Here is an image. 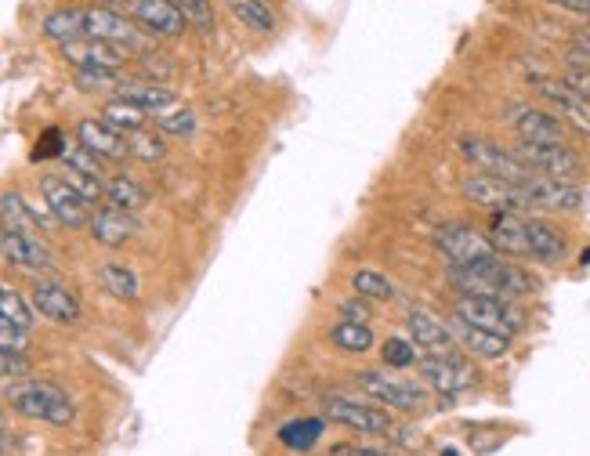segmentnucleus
<instances>
[{"label": "nucleus", "mask_w": 590, "mask_h": 456, "mask_svg": "<svg viewBox=\"0 0 590 456\" xmlns=\"http://www.w3.org/2000/svg\"><path fill=\"white\" fill-rule=\"evenodd\" d=\"M326 428H330L326 417H294L279 428V442L286 449H294V453H308V449L319 446V438L326 435Z\"/></svg>", "instance_id": "28"}, {"label": "nucleus", "mask_w": 590, "mask_h": 456, "mask_svg": "<svg viewBox=\"0 0 590 456\" xmlns=\"http://www.w3.org/2000/svg\"><path fill=\"white\" fill-rule=\"evenodd\" d=\"M435 247H438V254L446 257V265H457V268H471V265H482V261L500 257L493 243H489L486 232H478V228L467 225V221H446V225H438Z\"/></svg>", "instance_id": "7"}, {"label": "nucleus", "mask_w": 590, "mask_h": 456, "mask_svg": "<svg viewBox=\"0 0 590 456\" xmlns=\"http://www.w3.org/2000/svg\"><path fill=\"white\" fill-rule=\"evenodd\" d=\"M355 384L362 388V395L377 406H384L391 413H420L428 406L431 391L424 380H410L402 377L399 370H362L355 373Z\"/></svg>", "instance_id": "3"}, {"label": "nucleus", "mask_w": 590, "mask_h": 456, "mask_svg": "<svg viewBox=\"0 0 590 456\" xmlns=\"http://www.w3.org/2000/svg\"><path fill=\"white\" fill-rule=\"evenodd\" d=\"M457 152L467 167H475L478 174H493V178L514 181V185H525L533 178V171L522 163V156L507 145L493 142L486 134H460L457 138Z\"/></svg>", "instance_id": "4"}, {"label": "nucleus", "mask_w": 590, "mask_h": 456, "mask_svg": "<svg viewBox=\"0 0 590 456\" xmlns=\"http://www.w3.org/2000/svg\"><path fill=\"white\" fill-rule=\"evenodd\" d=\"M337 312H341L344 323H370V301H362V297H355V301H341L337 304Z\"/></svg>", "instance_id": "47"}, {"label": "nucleus", "mask_w": 590, "mask_h": 456, "mask_svg": "<svg viewBox=\"0 0 590 456\" xmlns=\"http://www.w3.org/2000/svg\"><path fill=\"white\" fill-rule=\"evenodd\" d=\"M449 286L457 290V297H525L536 290V279L525 272L518 261H507V257H493V261H482V265L471 268H446Z\"/></svg>", "instance_id": "1"}, {"label": "nucleus", "mask_w": 590, "mask_h": 456, "mask_svg": "<svg viewBox=\"0 0 590 456\" xmlns=\"http://www.w3.org/2000/svg\"><path fill=\"white\" fill-rule=\"evenodd\" d=\"M109 8L124 11L134 26L145 29V33H153V37H181V33L189 29L171 0H116Z\"/></svg>", "instance_id": "14"}, {"label": "nucleus", "mask_w": 590, "mask_h": 456, "mask_svg": "<svg viewBox=\"0 0 590 456\" xmlns=\"http://www.w3.org/2000/svg\"><path fill=\"white\" fill-rule=\"evenodd\" d=\"M341 456H391V453H384V449H373V446H352V449H344Z\"/></svg>", "instance_id": "50"}, {"label": "nucleus", "mask_w": 590, "mask_h": 456, "mask_svg": "<svg viewBox=\"0 0 590 456\" xmlns=\"http://www.w3.org/2000/svg\"><path fill=\"white\" fill-rule=\"evenodd\" d=\"M406 330H410V341L417 344L420 355H435V359H446V355H460V344L449 330L446 319H438L428 308H410L406 312Z\"/></svg>", "instance_id": "15"}, {"label": "nucleus", "mask_w": 590, "mask_h": 456, "mask_svg": "<svg viewBox=\"0 0 590 456\" xmlns=\"http://www.w3.org/2000/svg\"><path fill=\"white\" fill-rule=\"evenodd\" d=\"M98 286H102L109 297H116V301H138V294H142L138 276H134L127 265H116V261L98 265Z\"/></svg>", "instance_id": "33"}, {"label": "nucleus", "mask_w": 590, "mask_h": 456, "mask_svg": "<svg viewBox=\"0 0 590 456\" xmlns=\"http://www.w3.org/2000/svg\"><path fill=\"white\" fill-rule=\"evenodd\" d=\"M73 84L80 87V91H113L116 95V87L124 84L116 73H105V69H77L73 73Z\"/></svg>", "instance_id": "42"}, {"label": "nucleus", "mask_w": 590, "mask_h": 456, "mask_svg": "<svg viewBox=\"0 0 590 456\" xmlns=\"http://www.w3.org/2000/svg\"><path fill=\"white\" fill-rule=\"evenodd\" d=\"M87 15V37L91 40H105V44H116L124 48L127 55H149V40L142 37V29L127 19L124 11L116 8H84Z\"/></svg>", "instance_id": "12"}, {"label": "nucleus", "mask_w": 590, "mask_h": 456, "mask_svg": "<svg viewBox=\"0 0 590 456\" xmlns=\"http://www.w3.org/2000/svg\"><path fill=\"white\" fill-rule=\"evenodd\" d=\"M326 341L344 355H366V352H373L377 337H373L370 323H344L341 319V323H334L326 330Z\"/></svg>", "instance_id": "32"}, {"label": "nucleus", "mask_w": 590, "mask_h": 456, "mask_svg": "<svg viewBox=\"0 0 590 456\" xmlns=\"http://www.w3.org/2000/svg\"><path fill=\"white\" fill-rule=\"evenodd\" d=\"M525 218L529 214H518V210L489 214L486 236L496 247V254L507 257V261H529V225H525Z\"/></svg>", "instance_id": "19"}, {"label": "nucleus", "mask_w": 590, "mask_h": 456, "mask_svg": "<svg viewBox=\"0 0 590 456\" xmlns=\"http://www.w3.org/2000/svg\"><path fill=\"white\" fill-rule=\"evenodd\" d=\"M171 4L181 11L185 26L200 29V33H210V29H214V4H210V0H171Z\"/></svg>", "instance_id": "40"}, {"label": "nucleus", "mask_w": 590, "mask_h": 456, "mask_svg": "<svg viewBox=\"0 0 590 456\" xmlns=\"http://www.w3.org/2000/svg\"><path fill=\"white\" fill-rule=\"evenodd\" d=\"M583 265H590V247H587V254H583Z\"/></svg>", "instance_id": "51"}, {"label": "nucleus", "mask_w": 590, "mask_h": 456, "mask_svg": "<svg viewBox=\"0 0 590 456\" xmlns=\"http://www.w3.org/2000/svg\"><path fill=\"white\" fill-rule=\"evenodd\" d=\"M127 149H131L134 160L142 163H160L163 156H167V138H163L160 131H131L127 134Z\"/></svg>", "instance_id": "37"}, {"label": "nucleus", "mask_w": 590, "mask_h": 456, "mask_svg": "<svg viewBox=\"0 0 590 456\" xmlns=\"http://www.w3.org/2000/svg\"><path fill=\"white\" fill-rule=\"evenodd\" d=\"M533 87H536V95L551 105V113L562 116L572 131H580L590 138V98L587 95H580L576 87L565 84L562 76H558V80H533Z\"/></svg>", "instance_id": "17"}, {"label": "nucleus", "mask_w": 590, "mask_h": 456, "mask_svg": "<svg viewBox=\"0 0 590 456\" xmlns=\"http://www.w3.org/2000/svg\"><path fill=\"white\" fill-rule=\"evenodd\" d=\"M62 163H66V167H77V171H84V174H95V178H102V171H105L102 160H98L95 152H87L80 142H69Z\"/></svg>", "instance_id": "43"}, {"label": "nucleus", "mask_w": 590, "mask_h": 456, "mask_svg": "<svg viewBox=\"0 0 590 456\" xmlns=\"http://www.w3.org/2000/svg\"><path fill=\"white\" fill-rule=\"evenodd\" d=\"M529 210H551V214H569V210L583 207V189L576 181H554V178H533L522 185Z\"/></svg>", "instance_id": "18"}, {"label": "nucleus", "mask_w": 590, "mask_h": 456, "mask_svg": "<svg viewBox=\"0 0 590 456\" xmlns=\"http://www.w3.org/2000/svg\"><path fill=\"white\" fill-rule=\"evenodd\" d=\"M323 417L337 428H348L355 435H366V438H384L395 431V417H391L388 409L377 406L370 399H359V395H323Z\"/></svg>", "instance_id": "5"}, {"label": "nucleus", "mask_w": 590, "mask_h": 456, "mask_svg": "<svg viewBox=\"0 0 590 456\" xmlns=\"http://www.w3.org/2000/svg\"><path fill=\"white\" fill-rule=\"evenodd\" d=\"M453 315L460 323L500 333L507 341H514L525 323L522 312L514 308V301H504V297H453Z\"/></svg>", "instance_id": "6"}, {"label": "nucleus", "mask_w": 590, "mask_h": 456, "mask_svg": "<svg viewBox=\"0 0 590 456\" xmlns=\"http://www.w3.org/2000/svg\"><path fill=\"white\" fill-rule=\"evenodd\" d=\"M352 290L362 301H391V297H399L395 283L384 272H377V268H359L352 276Z\"/></svg>", "instance_id": "35"}, {"label": "nucleus", "mask_w": 590, "mask_h": 456, "mask_svg": "<svg viewBox=\"0 0 590 456\" xmlns=\"http://www.w3.org/2000/svg\"><path fill=\"white\" fill-rule=\"evenodd\" d=\"M381 362H384V370H410V366L420 362V352L410 337H388V341L381 344Z\"/></svg>", "instance_id": "38"}, {"label": "nucleus", "mask_w": 590, "mask_h": 456, "mask_svg": "<svg viewBox=\"0 0 590 456\" xmlns=\"http://www.w3.org/2000/svg\"><path fill=\"white\" fill-rule=\"evenodd\" d=\"M504 124L514 131V138L522 142H551V145H565L569 138V124L562 116L543 109L533 102H507L504 105Z\"/></svg>", "instance_id": "9"}, {"label": "nucleus", "mask_w": 590, "mask_h": 456, "mask_svg": "<svg viewBox=\"0 0 590 456\" xmlns=\"http://www.w3.org/2000/svg\"><path fill=\"white\" fill-rule=\"evenodd\" d=\"M529 225V261H540V265H562L569 257V239L554 221L540 218V214H529L525 218Z\"/></svg>", "instance_id": "23"}, {"label": "nucleus", "mask_w": 590, "mask_h": 456, "mask_svg": "<svg viewBox=\"0 0 590 456\" xmlns=\"http://www.w3.org/2000/svg\"><path fill=\"white\" fill-rule=\"evenodd\" d=\"M0 319L4 323H15L22 330H33L37 323V312H33V304L19 294V290H8V286H0Z\"/></svg>", "instance_id": "36"}, {"label": "nucleus", "mask_w": 590, "mask_h": 456, "mask_svg": "<svg viewBox=\"0 0 590 456\" xmlns=\"http://www.w3.org/2000/svg\"><path fill=\"white\" fill-rule=\"evenodd\" d=\"M225 4H229V11L236 15L239 26L257 33V37H272L279 29L276 11L268 8V0H225Z\"/></svg>", "instance_id": "29"}, {"label": "nucleus", "mask_w": 590, "mask_h": 456, "mask_svg": "<svg viewBox=\"0 0 590 456\" xmlns=\"http://www.w3.org/2000/svg\"><path fill=\"white\" fill-rule=\"evenodd\" d=\"M44 37L58 40V44H73V40L87 37V15L84 8H58L44 15Z\"/></svg>", "instance_id": "31"}, {"label": "nucleus", "mask_w": 590, "mask_h": 456, "mask_svg": "<svg viewBox=\"0 0 590 456\" xmlns=\"http://www.w3.org/2000/svg\"><path fill=\"white\" fill-rule=\"evenodd\" d=\"M565 84L576 87L580 95L590 98V55H580V51H572L569 58H565Z\"/></svg>", "instance_id": "41"}, {"label": "nucleus", "mask_w": 590, "mask_h": 456, "mask_svg": "<svg viewBox=\"0 0 590 456\" xmlns=\"http://www.w3.org/2000/svg\"><path fill=\"white\" fill-rule=\"evenodd\" d=\"M449 330H453V337H457L460 352L471 355V359H482V362L504 359L514 344V341H507V337H500V333H489V330H478V326L460 323L457 315L449 319Z\"/></svg>", "instance_id": "27"}, {"label": "nucleus", "mask_w": 590, "mask_h": 456, "mask_svg": "<svg viewBox=\"0 0 590 456\" xmlns=\"http://www.w3.org/2000/svg\"><path fill=\"white\" fill-rule=\"evenodd\" d=\"M0 228L19 232V236H37V232H51L58 228V221L51 214H40L37 207H29L22 200V192H4L0 196Z\"/></svg>", "instance_id": "24"}, {"label": "nucleus", "mask_w": 590, "mask_h": 456, "mask_svg": "<svg viewBox=\"0 0 590 456\" xmlns=\"http://www.w3.org/2000/svg\"><path fill=\"white\" fill-rule=\"evenodd\" d=\"M0 348H4V352L26 355L29 352V330H22V326L4 323V319H0Z\"/></svg>", "instance_id": "45"}, {"label": "nucleus", "mask_w": 590, "mask_h": 456, "mask_svg": "<svg viewBox=\"0 0 590 456\" xmlns=\"http://www.w3.org/2000/svg\"><path fill=\"white\" fill-rule=\"evenodd\" d=\"M514 152L522 156V163L540 178H554V181H576L583 174V160L580 152L565 145H551V142H522L514 138Z\"/></svg>", "instance_id": "10"}, {"label": "nucleus", "mask_w": 590, "mask_h": 456, "mask_svg": "<svg viewBox=\"0 0 590 456\" xmlns=\"http://www.w3.org/2000/svg\"><path fill=\"white\" fill-rule=\"evenodd\" d=\"M420 380L428 384V391L442 395V399H460L464 391L478 388V370L475 362L460 355H446V359H435V355H420L417 362Z\"/></svg>", "instance_id": "8"}, {"label": "nucleus", "mask_w": 590, "mask_h": 456, "mask_svg": "<svg viewBox=\"0 0 590 456\" xmlns=\"http://www.w3.org/2000/svg\"><path fill=\"white\" fill-rule=\"evenodd\" d=\"M29 304H33V312H37L40 319H48V323H58V326H73V323H80V315H84L80 297L73 294L66 283H58V279H48V276L33 283Z\"/></svg>", "instance_id": "16"}, {"label": "nucleus", "mask_w": 590, "mask_h": 456, "mask_svg": "<svg viewBox=\"0 0 590 456\" xmlns=\"http://www.w3.org/2000/svg\"><path fill=\"white\" fill-rule=\"evenodd\" d=\"M29 373V359L22 352H4L0 348V380H19Z\"/></svg>", "instance_id": "46"}, {"label": "nucleus", "mask_w": 590, "mask_h": 456, "mask_svg": "<svg viewBox=\"0 0 590 456\" xmlns=\"http://www.w3.org/2000/svg\"><path fill=\"white\" fill-rule=\"evenodd\" d=\"M547 4L569 11V15H583V19H590V0H547Z\"/></svg>", "instance_id": "48"}, {"label": "nucleus", "mask_w": 590, "mask_h": 456, "mask_svg": "<svg viewBox=\"0 0 590 456\" xmlns=\"http://www.w3.org/2000/svg\"><path fill=\"white\" fill-rule=\"evenodd\" d=\"M0 257L22 272H51L55 268V257L37 236H19L8 228H0Z\"/></svg>", "instance_id": "22"}, {"label": "nucleus", "mask_w": 590, "mask_h": 456, "mask_svg": "<svg viewBox=\"0 0 590 456\" xmlns=\"http://www.w3.org/2000/svg\"><path fill=\"white\" fill-rule=\"evenodd\" d=\"M66 149H69V142L62 138V131H44L40 134V142H37V149H33V160H62L66 156Z\"/></svg>", "instance_id": "44"}, {"label": "nucleus", "mask_w": 590, "mask_h": 456, "mask_svg": "<svg viewBox=\"0 0 590 456\" xmlns=\"http://www.w3.org/2000/svg\"><path fill=\"white\" fill-rule=\"evenodd\" d=\"M77 142L84 145L87 152H95L98 160H109V163H120L131 156V149H127V134L116 131V127H109L102 120V116H87V120H80L77 124Z\"/></svg>", "instance_id": "21"}, {"label": "nucleus", "mask_w": 590, "mask_h": 456, "mask_svg": "<svg viewBox=\"0 0 590 456\" xmlns=\"http://www.w3.org/2000/svg\"><path fill=\"white\" fill-rule=\"evenodd\" d=\"M196 127H200V116H196V109H171V113L156 116V131L163 134V138H192L196 134Z\"/></svg>", "instance_id": "39"}, {"label": "nucleus", "mask_w": 590, "mask_h": 456, "mask_svg": "<svg viewBox=\"0 0 590 456\" xmlns=\"http://www.w3.org/2000/svg\"><path fill=\"white\" fill-rule=\"evenodd\" d=\"M62 58H66L73 69H105V73H120L127 66V51L116 48V44H105V40H73V44H62Z\"/></svg>", "instance_id": "20"}, {"label": "nucleus", "mask_w": 590, "mask_h": 456, "mask_svg": "<svg viewBox=\"0 0 590 456\" xmlns=\"http://www.w3.org/2000/svg\"><path fill=\"white\" fill-rule=\"evenodd\" d=\"M460 196H464L471 207H482L489 214H500V210H518V214H529V203H525L522 185L504 178H493V174H467L460 181Z\"/></svg>", "instance_id": "11"}, {"label": "nucleus", "mask_w": 590, "mask_h": 456, "mask_svg": "<svg viewBox=\"0 0 590 456\" xmlns=\"http://www.w3.org/2000/svg\"><path fill=\"white\" fill-rule=\"evenodd\" d=\"M145 203H149V189L138 185L134 178H127V174H109V178H105V207L134 214V210H142Z\"/></svg>", "instance_id": "30"}, {"label": "nucleus", "mask_w": 590, "mask_h": 456, "mask_svg": "<svg viewBox=\"0 0 590 456\" xmlns=\"http://www.w3.org/2000/svg\"><path fill=\"white\" fill-rule=\"evenodd\" d=\"M87 232L95 236V243L116 250V247H124L127 239L138 236V218L116 207H95L91 210V221H87Z\"/></svg>", "instance_id": "26"}, {"label": "nucleus", "mask_w": 590, "mask_h": 456, "mask_svg": "<svg viewBox=\"0 0 590 456\" xmlns=\"http://www.w3.org/2000/svg\"><path fill=\"white\" fill-rule=\"evenodd\" d=\"M0 399H4L8 409H15L19 417L40 420V424H51V428H69L73 417H77V406L69 399V391L51 384V380H37V377L4 380Z\"/></svg>", "instance_id": "2"}, {"label": "nucleus", "mask_w": 590, "mask_h": 456, "mask_svg": "<svg viewBox=\"0 0 590 456\" xmlns=\"http://www.w3.org/2000/svg\"><path fill=\"white\" fill-rule=\"evenodd\" d=\"M102 120L109 127H116V131H124V134H131V131H145L149 127V116L138 109V105H131V102H124V98H105V105H102Z\"/></svg>", "instance_id": "34"}, {"label": "nucleus", "mask_w": 590, "mask_h": 456, "mask_svg": "<svg viewBox=\"0 0 590 456\" xmlns=\"http://www.w3.org/2000/svg\"><path fill=\"white\" fill-rule=\"evenodd\" d=\"M572 51H580V55H590V26L580 29V33L572 37Z\"/></svg>", "instance_id": "49"}, {"label": "nucleus", "mask_w": 590, "mask_h": 456, "mask_svg": "<svg viewBox=\"0 0 590 456\" xmlns=\"http://www.w3.org/2000/svg\"><path fill=\"white\" fill-rule=\"evenodd\" d=\"M113 98H124V102L138 105V109H142L149 120H156V116L178 109V95H174V87L149 84V80H124V84L116 87Z\"/></svg>", "instance_id": "25"}, {"label": "nucleus", "mask_w": 590, "mask_h": 456, "mask_svg": "<svg viewBox=\"0 0 590 456\" xmlns=\"http://www.w3.org/2000/svg\"><path fill=\"white\" fill-rule=\"evenodd\" d=\"M40 200H44L51 218L58 221V228L77 232V228H87V221H91V207L80 200L62 174H40Z\"/></svg>", "instance_id": "13"}]
</instances>
